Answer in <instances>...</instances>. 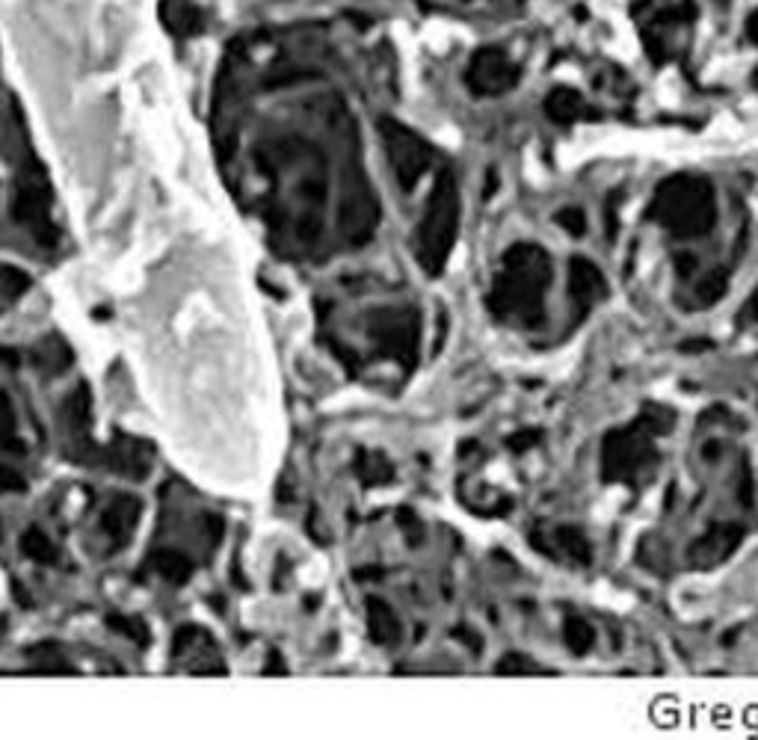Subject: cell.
I'll return each instance as SVG.
<instances>
[{"label": "cell", "instance_id": "obj_1", "mask_svg": "<svg viewBox=\"0 0 758 740\" xmlns=\"http://www.w3.org/2000/svg\"><path fill=\"white\" fill-rule=\"evenodd\" d=\"M554 270L540 243H516L504 252L501 267L486 293V309L498 323L513 329H536L545 320V296Z\"/></svg>", "mask_w": 758, "mask_h": 740}, {"label": "cell", "instance_id": "obj_2", "mask_svg": "<svg viewBox=\"0 0 758 740\" xmlns=\"http://www.w3.org/2000/svg\"><path fill=\"white\" fill-rule=\"evenodd\" d=\"M670 409L649 406L602 439V480L616 486H640L647 483L661 459V439L672 430Z\"/></svg>", "mask_w": 758, "mask_h": 740}, {"label": "cell", "instance_id": "obj_3", "mask_svg": "<svg viewBox=\"0 0 758 740\" xmlns=\"http://www.w3.org/2000/svg\"><path fill=\"white\" fill-rule=\"evenodd\" d=\"M649 216L670 234L672 241H699L711 234L717 223V196L708 178L676 175L658 187Z\"/></svg>", "mask_w": 758, "mask_h": 740}, {"label": "cell", "instance_id": "obj_4", "mask_svg": "<svg viewBox=\"0 0 758 740\" xmlns=\"http://www.w3.org/2000/svg\"><path fill=\"white\" fill-rule=\"evenodd\" d=\"M459 214H463V202H459L457 178L445 169L433 184L421 223H418V234H415V259L427 276H439L448 264L454 243H457Z\"/></svg>", "mask_w": 758, "mask_h": 740}, {"label": "cell", "instance_id": "obj_5", "mask_svg": "<svg viewBox=\"0 0 758 740\" xmlns=\"http://www.w3.org/2000/svg\"><path fill=\"white\" fill-rule=\"evenodd\" d=\"M418 332H421V323H418L415 309L391 305V309L371 311V318H368V338L373 347L406 370L418 359Z\"/></svg>", "mask_w": 758, "mask_h": 740}, {"label": "cell", "instance_id": "obj_6", "mask_svg": "<svg viewBox=\"0 0 758 740\" xmlns=\"http://www.w3.org/2000/svg\"><path fill=\"white\" fill-rule=\"evenodd\" d=\"M379 137H382L386 157L391 169H395L397 184L409 193L415 184L421 182V175L433 166L430 143L395 119L379 121Z\"/></svg>", "mask_w": 758, "mask_h": 740}, {"label": "cell", "instance_id": "obj_7", "mask_svg": "<svg viewBox=\"0 0 758 740\" xmlns=\"http://www.w3.org/2000/svg\"><path fill=\"white\" fill-rule=\"evenodd\" d=\"M518 84V66L501 48H483L466 69V87L480 98L504 95Z\"/></svg>", "mask_w": 758, "mask_h": 740}, {"label": "cell", "instance_id": "obj_8", "mask_svg": "<svg viewBox=\"0 0 758 740\" xmlns=\"http://www.w3.org/2000/svg\"><path fill=\"white\" fill-rule=\"evenodd\" d=\"M566 291L568 305H572V318L584 320L608 296V279L602 276V270L595 267L593 261L575 255V259L568 261Z\"/></svg>", "mask_w": 758, "mask_h": 740}, {"label": "cell", "instance_id": "obj_9", "mask_svg": "<svg viewBox=\"0 0 758 740\" xmlns=\"http://www.w3.org/2000/svg\"><path fill=\"white\" fill-rule=\"evenodd\" d=\"M531 543L545 554V557L561 559L566 566H586L593 559V545L577 527L568 525H552V527H536L531 534Z\"/></svg>", "mask_w": 758, "mask_h": 740}, {"label": "cell", "instance_id": "obj_10", "mask_svg": "<svg viewBox=\"0 0 758 740\" xmlns=\"http://www.w3.org/2000/svg\"><path fill=\"white\" fill-rule=\"evenodd\" d=\"M744 543V527L726 522V525H711L706 534L699 536L697 543L690 545V566L693 568H711L723 563L729 554Z\"/></svg>", "mask_w": 758, "mask_h": 740}, {"label": "cell", "instance_id": "obj_11", "mask_svg": "<svg viewBox=\"0 0 758 740\" xmlns=\"http://www.w3.org/2000/svg\"><path fill=\"white\" fill-rule=\"evenodd\" d=\"M139 516H143V504L134 495H116V498L101 509V534L110 539V545L122 548L130 543V536L137 530Z\"/></svg>", "mask_w": 758, "mask_h": 740}, {"label": "cell", "instance_id": "obj_12", "mask_svg": "<svg viewBox=\"0 0 758 740\" xmlns=\"http://www.w3.org/2000/svg\"><path fill=\"white\" fill-rule=\"evenodd\" d=\"M365 620H368V634L379 646L391 649L404 637V625H400V616L395 613V607L377 598V595L365 602Z\"/></svg>", "mask_w": 758, "mask_h": 740}, {"label": "cell", "instance_id": "obj_13", "mask_svg": "<svg viewBox=\"0 0 758 740\" xmlns=\"http://www.w3.org/2000/svg\"><path fill=\"white\" fill-rule=\"evenodd\" d=\"M545 113H548V119L561 121V125H575V121L593 119L595 116L593 107H590L575 89L566 87L554 89V93L545 98Z\"/></svg>", "mask_w": 758, "mask_h": 740}, {"label": "cell", "instance_id": "obj_14", "mask_svg": "<svg viewBox=\"0 0 758 740\" xmlns=\"http://www.w3.org/2000/svg\"><path fill=\"white\" fill-rule=\"evenodd\" d=\"M148 566L155 572L157 577H164L166 584L182 586L187 584V577L193 575V559L182 552H173V548H164V552H155Z\"/></svg>", "mask_w": 758, "mask_h": 740}, {"label": "cell", "instance_id": "obj_15", "mask_svg": "<svg viewBox=\"0 0 758 740\" xmlns=\"http://www.w3.org/2000/svg\"><path fill=\"white\" fill-rule=\"evenodd\" d=\"M726 288H729V276H726L723 267L706 270L702 276H697L690 282V293H693L690 305H693V309H708V305H715V302L723 296Z\"/></svg>", "mask_w": 758, "mask_h": 740}, {"label": "cell", "instance_id": "obj_16", "mask_svg": "<svg viewBox=\"0 0 758 740\" xmlns=\"http://www.w3.org/2000/svg\"><path fill=\"white\" fill-rule=\"evenodd\" d=\"M356 474L362 477L365 486H386L395 477V468L388 463L382 454H373V450H365L356 459Z\"/></svg>", "mask_w": 758, "mask_h": 740}, {"label": "cell", "instance_id": "obj_17", "mask_svg": "<svg viewBox=\"0 0 758 740\" xmlns=\"http://www.w3.org/2000/svg\"><path fill=\"white\" fill-rule=\"evenodd\" d=\"M563 643L575 654H586L595 646V629L584 616L568 613L566 620H563Z\"/></svg>", "mask_w": 758, "mask_h": 740}, {"label": "cell", "instance_id": "obj_18", "mask_svg": "<svg viewBox=\"0 0 758 740\" xmlns=\"http://www.w3.org/2000/svg\"><path fill=\"white\" fill-rule=\"evenodd\" d=\"M0 450H12V454L25 450V441L18 439L16 409H12V403H9V397L3 391H0Z\"/></svg>", "mask_w": 758, "mask_h": 740}, {"label": "cell", "instance_id": "obj_19", "mask_svg": "<svg viewBox=\"0 0 758 740\" xmlns=\"http://www.w3.org/2000/svg\"><path fill=\"white\" fill-rule=\"evenodd\" d=\"M21 552L33 563H57V545L48 539V534H42L39 527H30L25 536H21Z\"/></svg>", "mask_w": 758, "mask_h": 740}, {"label": "cell", "instance_id": "obj_20", "mask_svg": "<svg viewBox=\"0 0 758 740\" xmlns=\"http://www.w3.org/2000/svg\"><path fill=\"white\" fill-rule=\"evenodd\" d=\"M107 625H110L119 637H125V640H134V643H139V646H146L148 640V629H146V622L143 620H137V616H125V613H119V616H110L107 620Z\"/></svg>", "mask_w": 758, "mask_h": 740}, {"label": "cell", "instance_id": "obj_21", "mask_svg": "<svg viewBox=\"0 0 758 740\" xmlns=\"http://www.w3.org/2000/svg\"><path fill=\"white\" fill-rule=\"evenodd\" d=\"M495 670H498L501 675H543V666H540L534 658H525L522 652L504 654Z\"/></svg>", "mask_w": 758, "mask_h": 740}, {"label": "cell", "instance_id": "obj_22", "mask_svg": "<svg viewBox=\"0 0 758 740\" xmlns=\"http://www.w3.org/2000/svg\"><path fill=\"white\" fill-rule=\"evenodd\" d=\"M27 288H30V276L27 273H21L18 267H9V264H0V293H7V296H21V293H27Z\"/></svg>", "mask_w": 758, "mask_h": 740}, {"label": "cell", "instance_id": "obj_23", "mask_svg": "<svg viewBox=\"0 0 758 740\" xmlns=\"http://www.w3.org/2000/svg\"><path fill=\"white\" fill-rule=\"evenodd\" d=\"M69 362H71L69 347L62 344V341H45V344L39 347V353H36V364H39V368L57 364V368L62 370Z\"/></svg>", "mask_w": 758, "mask_h": 740}, {"label": "cell", "instance_id": "obj_24", "mask_svg": "<svg viewBox=\"0 0 758 740\" xmlns=\"http://www.w3.org/2000/svg\"><path fill=\"white\" fill-rule=\"evenodd\" d=\"M554 223L561 225L563 232L572 234V237H581V234L586 232V214L575 205H568V207H563V211H557Z\"/></svg>", "mask_w": 758, "mask_h": 740}, {"label": "cell", "instance_id": "obj_25", "mask_svg": "<svg viewBox=\"0 0 758 740\" xmlns=\"http://www.w3.org/2000/svg\"><path fill=\"white\" fill-rule=\"evenodd\" d=\"M33 663L36 670H48V672H69V663H66V658H62L57 649L51 646H39L33 652Z\"/></svg>", "mask_w": 758, "mask_h": 740}, {"label": "cell", "instance_id": "obj_26", "mask_svg": "<svg viewBox=\"0 0 758 740\" xmlns=\"http://www.w3.org/2000/svg\"><path fill=\"white\" fill-rule=\"evenodd\" d=\"M540 441V430H518L516 436H509L507 445L509 450H516V454H525V450H531Z\"/></svg>", "mask_w": 758, "mask_h": 740}, {"label": "cell", "instance_id": "obj_27", "mask_svg": "<svg viewBox=\"0 0 758 740\" xmlns=\"http://www.w3.org/2000/svg\"><path fill=\"white\" fill-rule=\"evenodd\" d=\"M0 491H25V477L16 468L0 465Z\"/></svg>", "mask_w": 758, "mask_h": 740}, {"label": "cell", "instance_id": "obj_28", "mask_svg": "<svg viewBox=\"0 0 758 740\" xmlns=\"http://www.w3.org/2000/svg\"><path fill=\"white\" fill-rule=\"evenodd\" d=\"M741 314H744V320H747V323H758V288H756V293L750 296V302L744 305Z\"/></svg>", "mask_w": 758, "mask_h": 740}]
</instances>
